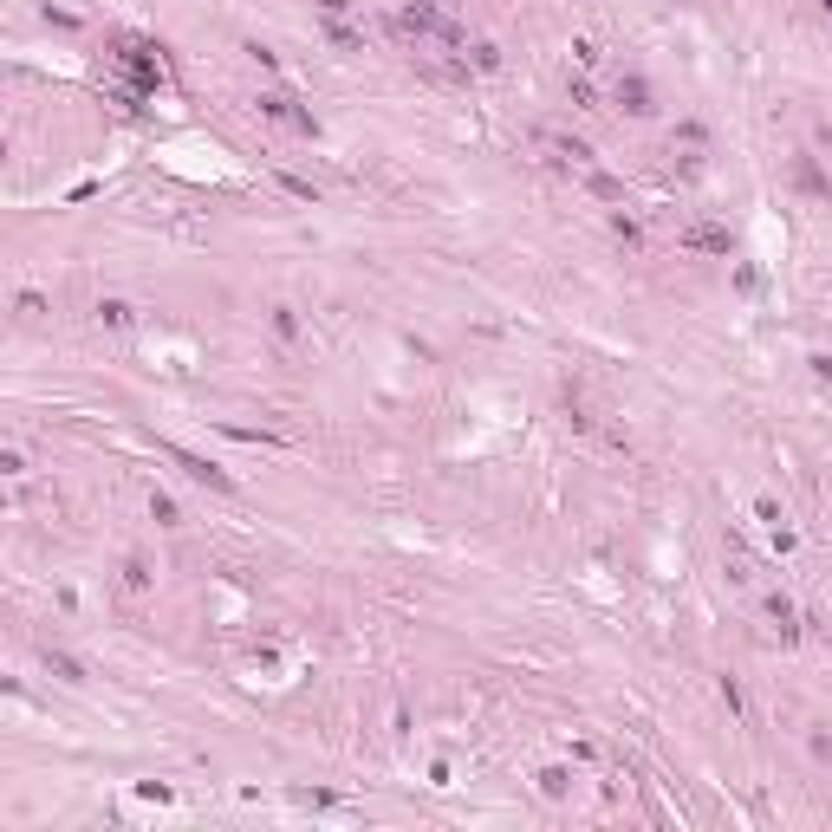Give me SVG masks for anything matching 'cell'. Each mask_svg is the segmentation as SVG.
Returning <instances> with one entry per match:
<instances>
[{
	"mask_svg": "<svg viewBox=\"0 0 832 832\" xmlns=\"http://www.w3.org/2000/svg\"><path fill=\"white\" fill-rule=\"evenodd\" d=\"M163 456H170V462L182 468V475L196 482V488H215V494H235V475H221L215 462H202V456H189V449H176V442H163Z\"/></svg>",
	"mask_w": 832,
	"mask_h": 832,
	"instance_id": "1",
	"label": "cell"
},
{
	"mask_svg": "<svg viewBox=\"0 0 832 832\" xmlns=\"http://www.w3.org/2000/svg\"><path fill=\"white\" fill-rule=\"evenodd\" d=\"M683 247H689V254H735V235L722 228V221H696V228H683Z\"/></svg>",
	"mask_w": 832,
	"mask_h": 832,
	"instance_id": "2",
	"label": "cell"
},
{
	"mask_svg": "<svg viewBox=\"0 0 832 832\" xmlns=\"http://www.w3.org/2000/svg\"><path fill=\"white\" fill-rule=\"evenodd\" d=\"M612 98L631 111V118H651V111H657V98H651V78H644V72H624L618 85H612Z\"/></svg>",
	"mask_w": 832,
	"mask_h": 832,
	"instance_id": "3",
	"label": "cell"
},
{
	"mask_svg": "<svg viewBox=\"0 0 832 832\" xmlns=\"http://www.w3.org/2000/svg\"><path fill=\"white\" fill-rule=\"evenodd\" d=\"M793 182H800V189H807V196H819V202H832V176L819 170V163H813V156H800V163H793Z\"/></svg>",
	"mask_w": 832,
	"mask_h": 832,
	"instance_id": "4",
	"label": "cell"
},
{
	"mask_svg": "<svg viewBox=\"0 0 832 832\" xmlns=\"http://www.w3.org/2000/svg\"><path fill=\"white\" fill-rule=\"evenodd\" d=\"M670 150H689V156H703V150H709V130H703L696 118H683V124L670 130Z\"/></svg>",
	"mask_w": 832,
	"mask_h": 832,
	"instance_id": "5",
	"label": "cell"
},
{
	"mask_svg": "<svg viewBox=\"0 0 832 832\" xmlns=\"http://www.w3.org/2000/svg\"><path fill=\"white\" fill-rule=\"evenodd\" d=\"M325 46H332V52H365V33H358V26H345V20H325Z\"/></svg>",
	"mask_w": 832,
	"mask_h": 832,
	"instance_id": "6",
	"label": "cell"
},
{
	"mask_svg": "<svg viewBox=\"0 0 832 832\" xmlns=\"http://www.w3.org/2000/svg\"><path fill=\"white\" fill-rule=\"evenodd\" d=\"M534 781H540V793H546V800H566V793H572V767H540Z\"/></svg>",
	"mask_w": 832,
	"mask_h": 832,
	"instance_id": "7",
	"label": "cell"
},
{
	"mask_svg": "<svg viewBox=\"0 0 832 832\" xmlns=\"http://www.w3.org/2000/svg\"><path fill=\"white\" fill-rule=\"evenodd\" d=\"M130 299H98V325H111V332H130Z\"/></svg>",
	"mask_w": 832,
	"mask_h": 832,
	"instance_id": "8",
	"label": "cell"
},
{
	"mask_svg": "<svg viewBox=\"0 0 832 832\" xmlns=\"http://www.w3.org/2000/svg\"><path fill=\"white\" fill-rule=\"evenodd\" d=\"M586 189H592L598 202H612V208L624 202V182H618V176H605V170H586Z\"/></svg>",
	"mask_w": 832,
	"mask_h": 832,
	"instance_id": "9",
	"label": "cell"
},
{
	"mask_svg": "<svg viewBox=\"0 0 832 832\" xmlns=\"http://www.w3.org/2000/svg\"><path fill=\"white\" fill-rule=\"evenodd\" d=\"M46 670L59 677V683H85V663H78V657H66V651H46Z\"/></svg>",
	"mask_w": 832,
	"mask_h": 832,
	"instance_id": "10",
	"label": "cell"
},
{
	"mask_svg": "<svg viewBox=\"0 0 832 832\" xmlns=\"http://www.w3.org/2000/svg\"><path fill=\"white\" fill-rule=\"evenodd\" d=\"M767 618L781 624V637H800V624H793V618H800V612H793V598H781V592H774V598H767Z\"/></svg>",
	"mask_w": 832,
	"mask_h": 832,
	"instance_id": "11",
	"label": "cell"
},
{
	"mask_svg": "<svg viewBox=\"0 0 832 832\" xmlns=\"http://www.w3.org/2000/svg\"><path fill=\"white\" fill-rule=\"evenodd\" d=\"M468 66H475V72H501V46H494V40H475V46H468Z\"/></svg>",
	"mask_w": 832,
	"mask_h": 832,
	"instance_id": "12",
	"label": "cell"
},
{
	"mask_svg": "<svg viewBox=\"0 0 832 832\" xmlns=\"http://www.w3.org/2000/svg\"><path fill=\"white\" fill-rule=\"evenodd\" d=\"M124 592H150V560H144V553L124 560Z\"/></svg>",
	"mask_w": 832,
	"mask_h": 832,
	"instance_id": "13",
	"label": "cell"
},
{
	"mask_svg": "<svg viewBox=\"0 0 832 832\" xmlns=\"http://www.w3.org/2000/svg\"><path fill=\"white\" fill-rule=\"evenodd\" d=\"M13 313H20L26 325H40V319H46V293H33V287H26V293L13 299Z\"/></svg>",
	"mask_w": 832,
	"mask_h": 832,
	"instance_id": "14",
	"label": "cell"
},
{
	"mask_svg": "<svg viewBox=\"0 0 832 832\" xmlns=\"http://www.w3.org/2000/svg\"><path fill=\"white\" fill-rule=\"evenodd\" d=\"M267 325H273V339H280V345H293V339H299V319H293V306H273V319H267Z\"/></svg>",
	"mask_w": 832,
	"mask_h": 832,
	"instance_id": "15",
	"label": "cell"
},
{
	"mask_svg": "<svg viewBox=\"0 0 832 832\" xmlns=\"http://www.w3.org/2000/svg\"><path fill=\"white\" fill-rule=\"evenodd\" d=\"M612 235H618L624 247H644V228H637V221H631L624 208H612Z\"/></svg>",
	"mask_w": 832,
	"mask_h": 832,
	"instance_id": "16",
	"label": "cell"
},
{
	"mask_svg": "<svg viewBox=\"0 0 832 832\" xmlns=\"http://www.w3.org/2000/svg\"><path fill=\"white\" fill-rule=\"evenodd\" d=\"M566 98H572L579 111H592V104H598V92H592V78H566Z\"/></svg>",
	"mask_w": 832,
	"mask_h": 832,
	"instance_id": "17",
	"label": "cell"
},
{
	"mask_svg": "<svg viewBox=\"0 0 832 832\" xmlns=\"http://www.w3.org/2000/svg\"><path fill=\"white\" fill-rule=\"evenodd\" d=\"M150 514H156L163 527H182V514H176V501H170V494H150Z\"/></svg>",
	"mask_w": 832,
	"mask_h": 832,
	"instance_id": "18",
	"label": "cell"
},
{
	"mask_svg": "<svg viewBox=\"0 0 832 832\" xmlns=\"http://www.w3.org/2000/svg\"><path fill=\"white\" fill-rule=\"evenodd\" d=\"M280 182H287V196H299V202H319V189H313L306 176H280Z\"/></svg>",
	"mask_w": 832,
	"mask_h": 832,
	"instance_id": "19",
	"label": "cell"
},
{
	"mask_svg": "<svg viewBox=\"0 0 832 832\" xmlns=\"http://www.w3.org/2000/svg\"><path fill=\"white\" fill-rule=\"evenodd\" d=\"M313 7H319V20H345V13H351V0H313Z\"/></svg>",
	"mask_w": 832,
	"mask_h": 832,
	"instance_id": "20",
	"label": "cell"
},
{
	"mask_svg": "<svg viewBox=\"0 0 832 832\" xmlns=\"http://www.w3.org/2000/svg\"><path fill=\"white\" fill-rule=\"evenodd\" d=\"M722 703H729V709H735V715H741V709H748V703H741V683H735V677H722Z\"/></svg>",
	"mask_w": 832,
	"mask_h": 832,
	"instance_id": "21",
	"label": "cell"
},
{
	"mask_svg": "<svg viewBox=\"0 0 832 832\" xmlns=\"http://www.w3.org/2000/svg\"><path fill=\"white\" fill-rule=\"evenodd\" d=\"M813 377H819V384H832V358H826V351L813 358Z\"/></svg>",
	"mask_w": 832,
	"mask_h": 832,
	"instance_id": "22",
	"label": "cell"
},
{
	"mask_svg": "<svg viewBox=\"0 0 832 832\" xmlns=\"http://www.w3.org/2000/svg\"><path fill=\"white\" fill-rule=\"evenodd\" d=\"M819 7H826V13H832V0H819Z\"/></svg>",
	"mask_w": 832,
	"mask_h": 832,
	"instance_id": "23",
	"label": "cell"
}]
</instances>
